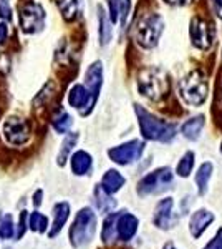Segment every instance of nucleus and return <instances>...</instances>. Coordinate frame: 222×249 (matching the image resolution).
I'll list each match as a JSON object with an SVG mask.
<instances>
[{
    "mask_svg": "<svg viewBox=\"0 0 222 249\" xmlns=\"http://www.w3.org/2000/svg\"><path fill=\"white\" fill-rule=\"evenodd\" d=\"M135 111H136V116H138L139 130L146 140L168 143L176 136V124L157 118V116L149 113V111H146L139 105H135Z\"/></svg>",
    "mask_w": 222,
    "mask_h": 249,
    "instance_id": "obj_1",
    "label": "nucleus"
},
{
    "mask_svg": "<svg viewBox=\"0 0 222 249\" xmlns=\"http://www.w3.org/2000/svg\"><path fill=\"white\" fill-rule=\"evenodd\" d=\"M96 234V213L91 208H82L76 213L73 223L68 231L70 244L73 248H82L85 244L91 243Z\"/></svg>",
    "mask_w": 222,
    "mask_h": 249,
    "instance_id": "obj_2",
    "label": "nucleus"
},
{
    "mask_svg": "<svg viewBox=\"0 0 222 249\" xmlns=\"http://www.w3.org/2000/svg\"><path fill=\"white\" fill-rule=\"evenodd\" d=\"M138 90L148 100L157 102L161 100L169 90V78L164 70L157 67H149L143 70L138 77Z\"/></svg>",
    "mask_w": 222,
    "mask_h": 249,
    "instance_id": "obj_3",
    "label": "nucleus"
},
{
    "mask_svg": "<svg viewBox=\"0 0 222 249\" xmlns=\"http://www.w3.org/2000/svg\"><path fill=\"white\" fill-rule=\"evenodd\" d=\"M209 83L199 71H191L179 82V96L189 107H199L207 100Z\"/></svg>",
    "mask_w": 222,
    "mask_h": 249,
    "instance_id": "obj_4",
    "label": "nucleus"
},
{
    "mask_svg": "<svg viewBox=\"0 0 222 249\" xmlns=\"http://www.w3.org/2000/svg\"><path fill=\"white\" fill-rule=\"evenodd\" d=\"M164 30V20L159 14H148L138 22L135 38L143 48H154Z\"/></svg>",
    "mask_w": 222,
    "mask_h": 249,
    "instance_id": "obj_5",
    "label": "nucleus"
},
{
    "mask_svg": "<svg viewBox=\"0 0 222 249\" xmlns=\"http://www.w3.org/2000/svg\"><path fill=\"white\" fill-rule=\"evenodd\" d=\"M174 181V175L169 168H157V170L148 173L143 179L138 183V195L139 196H149V195H157L168 190Z\"/></svg>",
    "mask_w": 222,
    "mask_h": 249,
    "instance_id": "obj_6",
    "label": "nucleus"
},
{
    "mask_svg": "<svg viewBox=\"0 0 222 249\" xmlns=\"http://www.w3.org/2000/svg\"><path fill=\"white\" fill-rule=\"evenodd\" d=\"M20 27L28 35H35L45 27V10L40 3H27L20 10Z\"/></svg>",
    "mask_w": 222,
    "mask_h": 249,
    "instance_id": "obj_7",
    "label": "nucleus"
},
{
    "mask_svg": "<svg viewBox=\"0 0 222 249\" xmlns=\"http://www.w3.org/2000/svg\"><path fill=\"white\" fill-rule=\"evenodd\" d=\"M2 133L5 142L12 146H22L30 140L28 124L20 116H10L2 123Z\"/></svg>",
    "mask_w": 222,
    "mask_h": 249,
    "instance_id": "obj_8",
    "label": "nucleus"
},
{
    "mask_svg": "<svg viewBox=\"0 0 222 249\" xmlns=\"http://www.w3.org/2000/svg\"><path fill=\"white\" fill-rule=\"evenodd\" d=\"M143 151H144V143L141 140H131V142L108 150V156L111 158L113 163L121 164V166H128V164L138 161L141 155H143Z\"/></svg>",
    "mask_w": 222,
    "mask_h": 249,
    "instance_id": "obj_9",
    "label": "nucleus"
},
{
    "mask_svg": "<svg viewBox=\"0 0 222 249\" xmlns=\"http://www.w3.org/2000/svg\"><path fill=\"white\" fill-rule=\"evenodd\" d=\"M192 45L199 50H209L214 43V27L211 22L194 17L191 20V29H189Z\"/></svg>",
    "mask_w": 222,
    "mask_h": 249,
    "instance_id": "obj_10",
    "label": "nucleus"
},
{
    "mask_svg": "<svg viewBox=\"0 0 222 249\" xmlns=\"http://www.w3.org/2000/svg\"><path fill=\"white\" fill-rule=\"evenodd\" d=\"M96 100L98 98L88 90L86 85L76 83V85L71 87L70 91H68V103H70V107L76 108L82 116H86L91 113L93 108H95Z\"/></svg>",
    "mask_w": 222,
    "mask_h": 249,
    "instance_id": "obj_11",
    "label": "nucleus"
},
{
    "mask_svg": "<svg viewBox=\"0 0 222 249\" xmlns=\"http://www.w3.org/2000/svg\"><path fill=\"white\" fill-rule=\"evenodd\" d=\"M139 221L128 211H120L116 219V238L120 241H131L138 231Z\"/></svg>",
    "mask_w": 222,
    "mask_h": 249,
    "instance_id": "obj_12",
    "label": "nucleus"
},
{
    "mask_svg": "<svg viewBox=\"0 0 222 249\" xmlns=\"http://www.w3.org/2000/svg\"><path fill=\"white\" fill-rule=\"evenodd\" d=\"M172 206H174V201L172 198H166L161 199L157 203L156 210H154V216H153V223L156 224L161 230H168L172 224Z\"/></svg>",
    "mask_w": 222,
    "mask_h": 249,
    "instance_id": "obj_13",
    "label": "nucleus"
},
{
    "mask_svg": "<svg viewBox=\"0 0 222 249\" xmlns=\"http://www.w3.org/2000/svg\"><path fill=\"white\" fill-rule=\"evenodd\" d=\"M70 213H71L70 203L62 201V203L55 204L53 206V224H51L50 230H48V238H51V239L56 238V234L63 230L65 223L68 221V218H70Z\"/></svg>",
    "mask_w": 222,
    "mask_h": 249,
    "instance_id": "obj_14",
    "label": "nucleus"
},
{
    "mask_svg": "<svg viewBox=\"0 0 222 249\" xmlns=\"http://www.w3.org/2000/svg\"><path fill=\"white\" fill-rule=\"evenodd\" d=\"M85 85L88 87V90L98 98L100 90L103 85V63L102 62H93L88 67L86 73H85Z\"/></svg>",
    "mask_w": 222,
    "mask_h": 249,
    "instance_id": "obj_15",
    "label": "nucleus"
},
{
    "mask_svg": "<svg viewBox=\"0 0 222 249\" xmlns=\"http://www.w3.org/2000/svg\"><path fill=\"white\" fill-rule=\"evenodd\" d=\"M108 9H110V18L113 23L126 25L128 15L131 10L130 0H108Z\"/></svg>",
    "mask_w": 222,
    "mask_h": 249,
    "instance_id": "obj_16",
    "label": "nucleus"
},
{
    "mask_svg": "<svg viewBox=\"0 0 222 249\" xmlns=\"http://www.w3.org/2000/svg\"><path fill=\"white\" fill-rule=\"evenodd\" d=\"M70 164H71V171L73 175L76 176H85L91 171V166H93V158L88 151H76V153L71 155L70 158Z\"/></svg>",
    "mask_w": 222,
    "mask_h": 249,
    "instance_id": "obj_17",
    "label": "nucleus"
},
{
    "mask_svg": "<svg viewBox=\"0 0 222 249\" xmlns=\"http://www.w3.org/2000/svg\"><path fill=\"white\" fill-rule=\"evenodd\" d=\"M212 221H214V214L211 211H207V210L196 211L191 218V234L194 236V238H199Z\"/></svg>",
    "mask_w": 222,
    "mask_h": 249,
    "instance_id": "obj_18",
    "label": "nucleus"
},
{
    "mask_svg": "<svg viewBox=\"0 0 222 249\" xmlns=\"http://www.w3.org/2000/svg\"><path fill=\"white\" fill-rule=\"evenodd\" d=\"M124 183H126V179H124V176L121 175L120 171L108 170L103 175L102 183H100V184H102V188L106 193H110V195H115L116 191H120L121 188L124 186Z\"/></svg>",
    "mask_w": 222,
    "mask_h": 249,
    "instance_id": "obj_19",
    "label": "nucleus"
},
{
    "mask_svg": "<svg viewBox=\"0 0 222 249\" xmlns=\"http://www.w3.org/2000/svg\"><path fill=\"white\" fill-rule=\"evenodd\" d=\"M204 116L203 115H197L194 118H189L183 126H181V133H183L184 138L188 140H197L201 136V131L204 128Z\"/></svg>",
    "mask_w": 222,
    "mask_h": 249,
    "instance_id": "obj_20",
    "label": "nucleus"
},
{
    "mask_svg": "<svg viewBox=\"0 0 222 249\" xmlns=\"http://www.w3.org/2000/svg\"><path fill=\"white\" fill-rule=\"evenodd\" d=\"M95 203H96L98 211L104 213V214H110L116 206V201L111 198L110 193H106L103 190L102 184H96V188H95Z\"/></svg>",
    "mask_w": 222,
    "mask_h": 249,
    "instance_id": "obj_21",
    "label": "nucleus"
},
{
    "mask_svg": "<svg viewBox=\"0 0 222 249\" xmlns=\"http://www.w3.org/2000/svg\"><path fill=\"white\" fill-rule=\"evenodd\" d=\"M98 23H100V43L104 47L111 42L113 29H111V18L104 12L103 7H98Z\"/></svg>",
    "mask_w": 222,
    "mask_h": 249,
    "instance_id": "obj_22",
    "label": "nucleus"
},
{
    "mask_svg": "<svg viewBox=\"0 0 222 249\" xmlns=\"http://www.w3.org/2000/svg\"><path fill=\"white\" fill-rule=\"evenodd\" d=\"M76 142H78V135L76 133H68L65 136V140H63V143H62V148H60V151H58V158H56L58 166H65L67 160L71 158V151H73V148L76 146Z\"/></svg>",
    "mask_w": 222,
    "mask_h": 249,
    "instance_id": "obj_23",
    "label": "nucleus"
},
{
    "mask_svg": "<svg viewBox=\"0 0 222 249\" xmlns=\"http://www.w3.org/2000/svg\"><path fill=\"white\" fill-rule=\"evenodd\" d=\"M60 12L67 22H71L78 17L80 14V0H56Z\"/></svg>",
    "mask_w": 222,
    "mask_h": 249,
    "instance_id": "obj_24",
    "label": "nucleus"
},
{
    "mask_svg": "<svg viewBox=\"0 0 222 249\" xmlns=\"http://www.w3.org/2000/svg\"><path fill=\"white\" fill-rule=\"evenodd\" d=\"M211 175H212V163L201 164V168L196 173V184H197V190H199V195H205L207 193Z\"/></svg>",
    "mask_w": 222,
    "mask_h": 249,
    "instance_id": "obj_25",
    "label": "nucleus"
},
{
    "mask_svg": "<svg viewBox=\"0 0 222 249\" xmlns=\"http://www.w3.org/2000/svg\"><path fill=\"white\" fill-rule=\"evenodd\" d=\"M28 230L38 232V234H45L48 231V219L47 216H43L42 213L34 211L28 216Z\"/></svg>",
    "mask_w": 222,
    "mask_h": 249,
    "instance_id": "obj_26",
    "label": "nucleus"
},
{
    "mask_svg": "<svg viewBox=\"0 0 222 249\" xmlns=\"http://www.w3.org/2000/svg\"><path fill=\"white\" fill-rule=\"evenodd\" d=\"M116 219H118V213H110L104 219L102 230V239L104 243H111L116 238Z\"/></svg>",
    "mask_w": 222,
    "mask_h": 249,
    "instance_id": "obj_27",
    "label": "nucleus"
},
{
    "mask_svg": "<svg viewBox=\"0 0 222 249\" xmlns=\"http://www.w3.org/2000/svg\"><path fill=\"white\" fill-rule=\"evenodd\" d=\"M15 238V224L10 214L0 213V239Z\"/></svg>",
    "mask_w": 222,
    "mask_h": 249,
    "instance_id": "obj_28",
    "label": "nucleus"
},
{
    "mask_svg": "<svg viewBox=\"0 0 222 249\" xmlns=\"http://www.w3.org/2000/svg\"><path fill=\"white\" fill-rule=\"evenodd\" d=\"M194 161H196V155L192 151H188L184 153V156L181 158V161L177 163V175L183 176V178H188L191 175L192 168H194Z\"/></svg>",
    "mask_w": 222,
    "mask_h": 249,
    "instance_id": "obj_29",
    "label": "nucleus"
},
{
    "mask_svg": "<svg viewBox=\"0 0 222 249\" xmlns=\"http://www.w3.org/2000/svg\"><path fill=\"white\" fill-rule=\"evenodd\" d=\"M71 124H73V118H71L67 111H60L53 118V128L56 133H68Z\"/></svg>",
    "mask_w": 222,
    "mask_h": 249,
    "instance_id": "obj_30",
    "label": "nucleus"
},
{
    "mask_svg": "<svg viewBox=\"0 0 222 249\" xmlns=\"http://www.w3.org/2000/svg\"><path fill=\"white\" fill-rule=\"evenodd\" d=\"M28 213L27 211H22L20 213V219H18V226H17V230H15V239H22L23 238V234H25V231H27V228H28Z\"/></svg>",
    "mask_w": 222,
    "mask_h": 249,
    "instance_id": "obj_31",
    "label": "nucleus"
},
{
    "mask_svg": "<svg viewBox=\"0 0 222 249\" xmlns=\"http://www.w3.org/2000/svg\"><path fill=\"white\" fill-rule=\"evenodd\" d=\"M0 18L9 22L12 18V9H10V0H0Z\"/></svg>",
    "mask_w": 222,
    "mask_h": 249,
    "instance_id": "obj_32",
    "label": "nucleus"
},
{
    "mask_svg": "<svg viewBox=\"0 0 222 249\" xmlns=\"http://www.w3.org/2000/svg\"><path fill=\"white\" fill-rule=\"evenodd\" d=\"M7 38H9V25L7 22L0 23V45H5Z\"/></svg>",
    "mask_w": 222,
    "mask_h": 249,
    "instance_id": "obj_33",
    "label": "nucleus"
},
{
    "mask_svg": "<svg viewBox=\"0 0 222 249\" xmlns=\"http://www.w3.org/2000/svg\"><path fill=\"white\" fill-rule=\"evenodd\" d=\"M205 249H222V230L217 232V236L209 243V246Z\"/></svg>",
    "mask_w": 222,
    "mask_h": 249,
    "instance_id": "obj_34",
    "label": "nucleus"
},
{
    "mask_svg": "<svg viewBox=\"0 0 222 249\" xmlns=\"http://www.w3.org/2000/svg\"><path fill=\"white\" fill-rule=\"evenodd\" d=\"M169 5H174V7H184V5H189L192 0H164Z\"/></svg>",
    "mask_w": 222,
    "mask_h": 249,
    "instance_id": "obj_35",
    "label": "nucleus"
},
{
    "mask_svg": "<svg viewBox=\"0 0 222 249\" xmlns=\"http://www.w3.org/2000/svg\"><path fill=\"white\" fill-rule=\"evenodd\" d=\"M212 7H214L216 15L222 20V0H212Z\"/></svg>",
    "mask_w": 222,
    "mask_h": 249,
    "instance_id": "obj_36",
    "label": "nucleus"
},
{
    "mask_svg": "<svg viewBox=\"0 0 222 249\" xmlns=\"http://www.w3.org/2000/svg\"><path fill=\"white\" fill-rule=\"evenodd\" d=\"M42 198H43V191L42 190H37L34 195V204L35 206H40L42 204Z\"/></svg>",
    "mask_w": 222,
    "mask_h": 249,
    "instance_id": "obj_37",
    "label": "nucleus"
},
{
    "mask_svg": "<svg viewBox=\"0 0 222 249\" xmlns=\"http://www.w3.org/2000/svg\"><path fill=\"white\" fill-rule=\"evenodd\" d=\"M163 249H176V248H174V244H172V243H168Z\"/></svg>",
    "mask_w": 222,
    "mask_h": 249,
    "instance_id": "obj_38",
    "label": "nucleus"
},
{
    "mask_svg": "<svg viewBox=\"0 0 222 249\" xmlns=\"http://www.w3.org/2000/svg\"><path fill=\"white\" fill-rule=\"evenodd\" d=\"M221 151H222V143H221Z\"/></svg>",
    "mask_w": 222,
    "mask_h": 249,
    "instance_id": "obj_39",
    "label": "nucleus"
},
{
    "mask_svg": "<svg viewBox=\"0 0 222 249\" xmlns=\"http://www.w3.org/2000/svg\"><path fill=\"white\" fill-rule=\"evenodd\" d=\"M7 249H10V248H7Z\"/></svg>",
    "mask_w": 222,
    "mask_h": 249,
    "instance_id": "obj_40",
    "label": "nucleus"
}]
</instances>
